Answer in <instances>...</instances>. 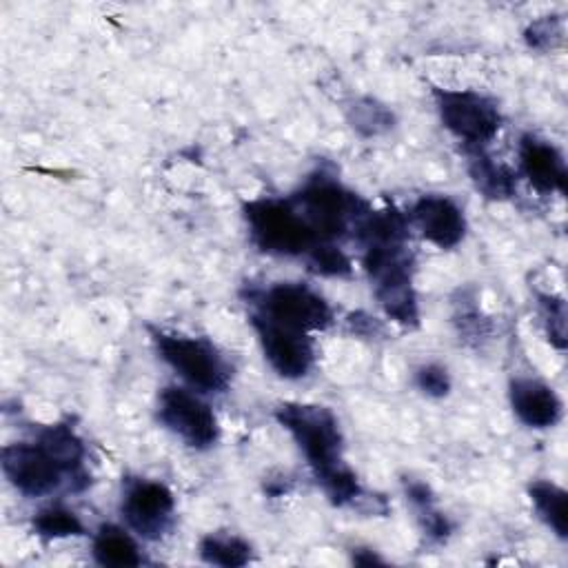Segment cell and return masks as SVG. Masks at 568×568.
<instances>
[{
  "mask_svg": "<svg viewBox=\"0 0 568 568\" xmlns=\"http://www.w3.org/2000/svg\"><path fill=\"white\" fill-rule=\"evenodd\" d=\"M406 217L408 224H413L426 242L442 251L455 248L466 237V215L462 206L448 195H419L410 204Z\"/></svg>",
  "mask_w": 568,
  "mask_h": 568,
  "instance_id": "7c38bea8",
  "label": "cell"
},
{
  "mask_svg": "<svg viewBox=\"0 0 568 568\" xmlns=\"http://www.w3.org/2000/svg\"><path fill=\"white\" fill-rule=\"evenodd\" d=\"M151 342L160 359L171 366L195 393H226L233 366L224 353L206 337L184 335L149 326Z\"/></svg>",
  "mask_w": 568,
  "mask_h": 568,
  "instance_id": "5b68a950",
  "label": "cell"
},
{
  "mask_svg": "<svg viewBox=\"0 0 568 568\" xmlns=\"http://www.w3.org/2000/svg\"><path fill=\"white\" fill-rule=\"evenodd\" d=\"M561 38H564V24H561V18L557 16H546L541 20H535L524 33L526 44L539 51L555 49L561 42Z\"/></svg>",
  "mask_w": 568,
  "mask_h": 568,
  "instance_id": "d4e9b609",
  "label": "cell"
},
{
  "mask_svg": "<svg viewBox=\"0 0 568 568\" xmlns=\"http://www.w3.org/2000/svg\"><path fill=\"white\" fill-rule=\"evenodd\" d=\"M36 439L51 453V457L62 466L67 473L69 488L73 493L84 490L91 484V475L87 470V448L78 430L71 426V422H53L47 426H40L36 433Z\"/></svg>",
  "mask_w": 568,
  "mask_h": 568,
  "instance_id": "9a60e30c",
  "label": "cell"
},
{
  "mask_svg": "<svg viewBox=\"0 0 568 568\" xmlns=\"http://www.w3.org/2000/svg\"><path fill=\"white\" fill-rule=\"evenodd\" d=\"M197 555L209 566L240 568L253 559V546L233 532H209L200 539Z\"/></svg>",
  "mask_w": 568,
  "mask_h": 568,
  "instance_id": "ffe728a7",
  "label": "cell"
},
{
  "mask_svg": "<svg viewBox=\"0 0 568 568\" xmlns=\"http://www.w3.org/2000/svg\"><path fill=\"white\" fill-rule=\"evenodd\" d=\"M433 102L446 131H450L466 149H486L501 129V111L497 102L473 89L433 87Z\"/></svg>",
  "mask_w": 568,
  "mask_h": 568,
  "instance_id": "52a82bcc",
  "label": "cell"
},
{
  "mask_svg": "<svg viewBox=\"0 0 568 568\" xmlns=\"http://www.w3.org/2000/svg\"><path fill=\"white\" fill-rule=\"evenodd\" d=\"M91 555L100 566H142L146 559L138 546V541L122 526L102 524L91 539Z\"/></svg>",
  "mask_w": 568,
  "mask_h": 568,
  "instance_id": "e0dca14e",
  "label": "cell"
},
{
  "mask_svg": "<svg viewBox=\"0 0 568 568\" xmlns=\"http://www.w3.org/2000/svg\"><path fill=\"white\" fill-rule=\"evenodd\" d=\"M455 324L459 326V333L473 335L475 339H481L488 335V320L481 315L477 304H466V295H462V304H455Z\"/></svg>",
  "mask_w": 568,
  "mask_h": 568,
  "instance_id": "4316f807",
  "label": "cell"
},
{
  "mask_svg": "<svg viewBox=\"0 0 568 568\" xmlns=\"http://www.w3.org/2000/svg\"><path fill=\"white\" fill-rule=\"evenodd\" d=\"M0 464L7 481L24 497L51 495L67 481L62 466L36 437L31 442L7 444Z\"/></svg>",
  "mask_w": 568,
  "mask_h": 568,
  "instance_id": "30bf717a",
  "label": "cell"
},
{
  "mask_svg": "<svg viewBox=\"0 0 568 568\" xmlns=\"http://www.w3.org/2000/svg\"><path fill=\"white\" fill-rule=\"evenodd\" d=\"M353 564H357V566H373V564H384V559L377 552H373L371 548H357L353 552Z\"/></svg>",
  "mask_w": 568,
  "mask_h": 568,
  "instance_id": "f1b7e54d",
  "label": "cell"
},
{
  "mask_svg": "<svg viewBox=\"0 0 568 568\" xmlns=\"http://www.w3.org/2000/svg\"><path fill=\"white\" fill-rule=\"evenodd\" d=\"M415 386L417 390H422L426 397H446L450 393V375L446 371V366L442 364H422L417 371H415Z\"/></svg>",
  "mask_w": 568,
  "mask_h": 568,
  "instance_id": "484cf974",
  "label": "cell"
},
{
  "mask_svg": "<svg viewBox=\"0 0 568 568\" xmlns=\"http://www.w3.org/2000/svg\"><path fill=\"white\" fill-rule=\"evenodd\" d=\"M31 528L44 541L84 535V524L80 515L62 504H49L40 508L31 519Z\"/></svg>",
  "mask_w": 568,
  "mask_h": 568,
  "instance_id": "7402d4cb",
  "label": "cell"
},
{
  "mask_svg": "<svg viewBox=\"0 0 568 568\" xmlns=\"http://www.w3.org/2000/svg\"><path fill=\"white\" fill-rule=\"evenodd\" d=\"M508 402L515 417L528 428H552L564 415V404L552 386L537 377H513Z\"/></svg>",
  "mask_w": 568,
  "mask_h": 568,
  "instance_id": "5bb4252c",
  "label": "cell"
},
{
  "mask_svg": "<svg viewBox=\"0 0 568 568\" xmlns=\"http://www.w3.org/2000/svg\"><path fill=\"white\" fill-rule=\"evenodd\" d=\"M293 206L320 237V242H335L355 233L359 222L373 211L371 204L335 175L315 171L304 184L288 195Z\"/></svg>",
  "mask_w": 568,
  "mask_h": 568,
  "instance_id": "3957f363",
  "label": "cell"
},
{
  "mask_svg": "<svg viewBox=\"0 0 568 568\" xmlns=\"http://www.w3.org/2000/svg\"><path fill=\"white\" fill-rule=\"evenodd\" d=\"M348 328L355 333V335H379L382 333V324L375 320V317H371V315H366V313H362V311H357V313H353V315H348Z\"/></svg>",
  "mask_w": 568,
  "mask_h": 568,
  "instance_id": "83f0119b",
  "label": "cell"
},
{
  "mask_svg": "<svg viewBox=\"0 0 568 568\" xmlns=\"http://www.w3.org/2000/svg\"><path fill=\"white\" fill-rule=\"evenodd\" d=\"M528 499L537 517L559 539L568 537V495L550 479H535L528 486Z\"/></svg>",
  "mask_w": 568,
  "mask_h": 568,
  "instance_id": "d6986e66",
  "label": "cell"
},
{
  "mask_svg": "<svg viewBox=\"0 0 568 568\" xmlns=\"http://www.w3.org/2000/svg\"><path fill=\"white\" fill-rule=\"evenodd\" d=\"M158 422L180 437L189 448L206 450L220 437V426L213 408L193 388L164 386L158 395Z\"/></svg>",
  "mask_w": 568,
  "mask_h": 568,
  "instance_id": "ba28073f",
  "label": "cell"
},
{
  "mask_svg": "<svg viewBox=\"0 0 568 568\" xmlns=\"http://www.w3.org/2000/svg\"><path fill=\"white\" fill-rule=\"evenodd\" d=\"M517 162L519 173L535 191L544 195L566 191V160L552 142L532 133H524L517 144Z\"/></svg>",
  "mask_w": 568,
  "mask_h": 568,
  "instance_id": "4fadbf2b",
  "label": "cell"
},
{
  "mask_svg": "<svg viewBox=\"0 0 568 568\" xmlns=\"http://www.w3.org/2000/svg\"><path fill=\"white\" fill-rule=\"evenodd\" d=\"M466 169L475 189L488 200H508L517 191V173L493 160L484 149H466Z\"/></svg>",
  "mask_w": 568,
  "mask_h": 568,
  "instance_id": "2e32d148",
  "label": "cell"
},
{
  "mask_svg": "<svg viewBox=\"0 0 568 568\" xmlns=\"http://www.w3.org/2000/svg\"><path fill=\"white\" fill-rule=\"evenodd\" d=\"M120 515L138 537L158 541L173 526L175 497L171 488L158 479L124 477Z\"/></svg>",
  "mask_w": 568,
  "mask_h": 568,
  "instance_id": "9c48e42d",
  "label": "cell"
},
{
  "mask_svg": "<svg viewBox=\"0 0 568 568\" xmlns=\"http://www.w3.org/2000/svg\"><path fill=\"white\" fill-rule=\"evenodd\" d=\"M304 260L313 273L324 277H348L353 271L351 257L333 242H324L315 246Z\"/></svg>",
  "mask_w": 568,
  "mask_h": 568,
  "instance_id": "cb8c5ba5",
  "label": "cell"
},
{
  "mask_svg": "<svg viewBox=\"0 0 568 568\" xmlns=\"http://www.w3.org/2000/svg\"><path fill=\"white\" fill-rule=\"evenodd\" d=\"M346 120H348L351 129L355 133H359L362 138H377V135L390 131L395 124L393 111L371 95L355 98L346 106Z\"/></svg>",
  "mask_w": 568,
  "mask_h": 568,
  "instance_id": "44dd1931",
  "label": "cell"
},
{
  "mask_svg": "<svg viewBox=\"0 0 568 568\" xmlns=\"http://www.w3.org/2000/svg\"><path fill=\"white\" fill-rule=\"evenodd\" d=\"M362 268L373 297L388 320L404 328L419 326V304L413 286V253L408 240L362 244Z\"/></svg>",
  "mask_w": 568,
  "mask_h": 568,
  "instance_id": "7a4b0ae2",
  "label": "cell"
},
{
  "mask_svg": "<svg viewBox=\"0 0 568 568\" xmlns=\"http://www.w3.org/2000/svg\"><path fill=\"white\" fill-rule=\"evenodd\" d=\"M537 313L546 333V339L557 348L564 351L568 344L566 337V302L561 295L555 293H537Z\"/></svg>",
  "mask_w": 568,
  "mask_h": 568,
  "instance_id": "603a6c76",
  "label": "cell"
},
{
  "mask_svg": "<svg viewBox=\"0 0 568 568\" xmlns=\"http://www.w3.org/2000/svg\"><path fill=\"white\" fill-rule=\"evenodd\" d=\"M251 242L266 255L306 257L324 244L288 197H257L242 206Z\"/></svg>",
  "mask_w": 568,
  "mask_h": 568,
  "instance_id": "277c9868",
  "label": "cell"
},
{
  "mask_svg": "<svg viewBox=\"0 0 568 568\" xmlns=\"http://www.w3.org/2000/svg\"><path fill=\"white\" fill-rule=\"evenodd\" d=\"M244 300L248 313L302 333L326 331L333 324V308L326 297L302 282H273L266 288H251Z\"/></svg>",
  "mask_w": 568,
  "mask_h": 568,
  "instance_id": "8992f818",
  "label": "cell"
},
{
  "mask_svg": "<svg viewBox=\"0 0 568 568\" xmlns=\"http://www.w3.org/2000/svg\"><path fill=\"white\" fill-rule=\"evenodd\" d=\"M404 493H406L408 504L415 510V517L422 526V532L435 544L446 541L453 532V521L448 519L446 513H442L437 508L430 486L424 484V481H417V479H410V481L406 479L404 481Z\"/></svg>",
  "mask_w": 568,
  "mask_h": 568,
  "instance_id": "ac0fdd59",
  "label": "cell"
},
{
  "mask_svg": "<svg viewBox=\"0 0 568 568\" xmlns=\"http://www.w3.org/2000/svg\"><path fill=\"white\" fill-rule=\"evenodd\" d=\"M273 415L302 450L317 486L333 506H353L364 497L357 475L344 462V435L328 406L282 402Z\"/></svg>",
  "mask_w": 568,
  "mask_h": 568,
  "instance_id": "6da1fadb",
  "label": "cell"
},
{
  "mask_svg": "<svg viewBox=\"0 0 568 568\" xmlns=\"http://www.w3.org/2000/svg\"><path fill=\"white\" fill-rule=\"evenodd\" d=\"M248 322L257 335L260 348L268 366L284 379H302L315 364V344L308 333L271 322L257 313H248Z\"/></svg>",
  "mask_w": 568,
  "mask_h": 568,
  "instance_id": "8fae6325",
  "label": "cell"
}]
</instances>
